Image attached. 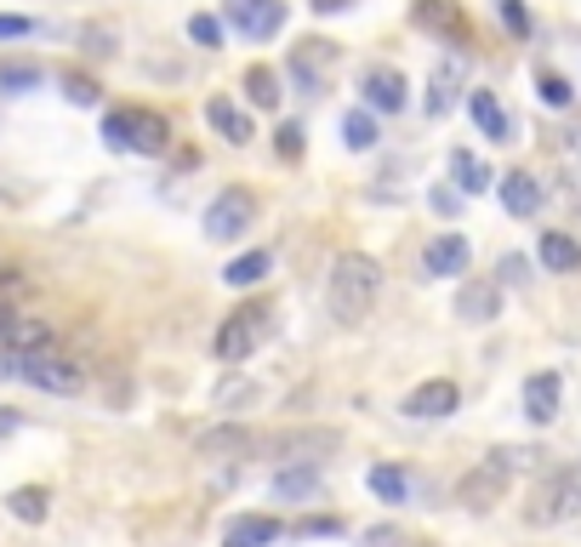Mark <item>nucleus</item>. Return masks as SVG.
I'll return each instance as SVG.
<instances>
[{
	"mask_svg": "<svg viewBox=\"0 0 581 547\" xmlns=\"http://www.w3.org/2000/svg\"><path fill=\"white\" fill-rule=\"evenodd\" d=\"M536 451H491L479 467H468L462 474V485H457V502L468 508V513H491L501 496H508V485H513V467H524Z\"/></svg>",
	"mask_w": 581,
	"mask_h": 547,
	"instance_id": "f03ea898",
	"label": "nucleus"
},
{
	"mask_svg": "<svg viewBox=\"0 0 581 547\" xmlns=\"http://www.w3.org/2000/svg\"><path fill=\"white\" fill-rule=\"evenodd\" d=\"M268 457H280V462H314L319 451H337L342 434L337 428H291V434H268L257 439Z\"/></svg>",
	"mask_w": 581,
	"mask_h": 547,
	"instance_id": "6e6552de",
	"label": "nucleus"
},
{
	"mask_svg": "<svg viewBox=\"0 0 581 547\" xmlns=\"http://www.w3.org/2000/svg\"><path fill=\"white\" fill-rule=\"evenodd\" d=\"M23 35H35L29 17H0V40H23Z\"/></svg>",
	"mask_w": 581,
	"mask_h": 547,
	"instance_id": "79ce46f5",
	"label": "nucleus"
},
{
	"mask_svg": "<svg viewBox=\"0 0 581 547\" xmlns=\"http://www.w3.org/2000/svg\"><path fill=\"white\" fill-rule=\"evenodd\" d=\"M17 365H23V354H17V348H0V382H7V377H17Z\"/></svg>",
	"mask_w": 581,
	"mask_h": 547,
	"instance_id": "37998d69",
	"label": "nucleus"
},
{
	"mask_svg": "<svg viewBox=\"0 0 581 547\" xmlns=\"http://www.w3.org/2000/svg\"><path fill=\"white\" fill-rule=\"evenodd\" d=\"M104 143L114 148V155H125V109H114V114L104 120Z\"/></svg>",
	"mask_w": 581,
	"mask_h": 547,
	"instance_id": "4c0bfd02",
	"label": "nucleus"
},
{
	"mask_svg": "<svg viewBox=\"0 0 581 547\" xmlns=\"http://www.w3.org/2000/svg\"><path fill=\"white\" fill-rule=\"evenodd\" d=\"M457 405H462V388L450 382V377H434V382H422V388L406 393V416H416V422L457 416Z\"/></svg>",
	"mask_w": 581,
	"mask_h": 547,
	"instance_id": "1a4fd4ad",
	"label": "nucleus"
},
{
	"mask_svg": "<svg viewBox=\"0 0 581 547\" xmlns=\"http://www.w3.org/2000/svg\"><path fill=\"white\" fill-rule=\"evenodd\" d=\"M496 189H501V206H508V217H536V211H542V183L530 178V171H508Z\"/></svg>",
	"mask_w": 581,
	"mask_h": 547,
	"instance_id": "dca6fc26",
	"label": "nucleus"
},
{
	"mask_svg": "<svg viewBox=\"0 0 581 547\" xmlns=\"http://www.w3.org/2000/svg\"><path fill=\"white\" fill-rule=\"evenodd\" d=\"M501 280L524 285V280H530V263H524V257H501Z\"/></svg>",
	"mask_w": 581,
	"mask_h": 547,
	"instance_id": "a19ab883",
	"label": "nucleus"
},
{
	"mask_svg": "<svg viewBox=\"0 0 581 547\" xmlns=\"http://www.w3.org/2000/svg\"><path fill=\"white\" fill-rule=\"evenodd\" d=\"M416 23L422 29H439V35H462V12L450 0H416Z\"/></svg>",
	"mask_w": 581,
	"mask_h": 547,
	"instance_id": "bb28decb",
	"label": "nucleus"
},
{
	"mask_svg": "<svg viewBox=\"0 0 581 547\" xmlns=\"http://www.w3.org/2000/svg\"><path fill=\"white\" fill-rule=\"evenodd\" d=\"M17 377L40 388V393H81L86 388V365L69 360V354H52V348H35V354H23Z\"/></svg>",
	"mask_w": 581,
	"mask_h": 547,
	"instance_id": "20e7f679",
	"label": "nucleus"
},
{
	"mask_svg": "<svg viewBox=\"0 0 581 547\" xmlns=\"http://www.w3.org/2000/svg\"><path fill=\"white\" fill-rule=\"evenodd\" d=\"M286 525L280 519H268V513H240L222 525V547H268V542H280Z\"/></svg>",
	"mask_w": 581,
	"mask_h": 547,
	"instance_id": "2eb2a0df",
	"label": "nucleus"
},
{
	"mask_svg": "<svg viewBox=\"0 0 581 547\" xmlns=\"http://www.w3.org/2000/svg\"><path fill=\"white\" fill-rule=\"evenodd\" d=\"M296 536H342V525H337V519H302Z\"/></svg>",
	"mask_w": 581,
	"mask_h": 547,
	"instance_id": "ea45409f",
	"label": "nucleus"
},
{
	"mask_svg": "<svg viewBox=\"0 0 581 547\" xmlns=\"http://www.w3.org/2000/svg\"><path fill=\"white\" fill-rule=\"evenodd\" d=\"M0 348H17V354H35V348H52V326L46 319H12V331H7V342Z\"/></svg>",
	"mask_w": 581,
	"mask_h": 547,
	"instance_id": "4be33fe9",
	"label": "nucleus"
},
{
	"mask_svg": "<svg viewBox=\"0 0 581 547\" xmlns=\"http://www.w3.org/2000/svg\"><path fill=\"white\" fill-rule=\"evenodd\" d=\"M189 40H194V46H222V23H217L211 12L189 17Z\"/></svg>",
	"mask_w": 581,
	"mask_h": 547,
	"instance_id": "f704fd0d",
	"label": "nucleus"
},
{
	"mask_svg": "<svg viewBox=\"0 0 581 547\" xmlns=\"http://www.w3.org/2000/svg\"><path fill=\"white\" fill-rule=\"evenodd\" d=\"M536 257H542V268H547V274H576V268H581V245H576L570 234H559V229H547Z\"/></svg>",
	"mask_w": 581,
	"mask_h": 547,
	"instance_id": "6ab92c4d",
	"label": "nucleus"
},
{
	"mask_svg": "<svg viewBox=\"0 0 581 547\" xmlns=\"http://www.w3.org/2000/svg\"><path fill=\"white\" fill-rule=\"evenodd\" d=\"M251 222H257V200H251V189H222L217 200L206 206V234L211 240H240Z\"/></svg>",
	"mask_w": 581,
	"mask_h": 547,
	"instance_id": "423d86ee",
	"label": "nucleus"
},
{
	"mask_svg": "<svg viewBox=\"0 0 581 547\" xmlns=\"http://www.w3.org/2000/svg\"><path fill=\"white\" fill-rule=\"evenodd\" d=\"M348 0H314V12H342Z\"/></svg>",
	"mask_w": 581,
	"mask_h": 547,
	"instance_id": "a18cd8bd",
	"label": "nucleus"
},
{
	"mask_svg": "<svg viewBox=\"0 0 581 547\" xmlns=\"http://www.w3.org/2000/svg\"><path fill=\"white\" fill-rule=\"evenodd\" d=\"M496 12H501V23H508L513 40H530V12H524V0H496Z\"/></svg>",
	"mask_w": 581,
	"mask_h": 547,
	"instance_id": "72a5a7b5",
	"label": "nucleus"
},
{
	"mask_svg": "<svg viewBox=\"0 0 581 547\" xmlns=\"http://www.w3.org/2000/svg\"><path fill=\"white\" fill-rule=\"evenodd\" d=\"M166 143H171L166 114H155V109H125V148H132V155H166Z\"/></svg>",
	"mask_w": 581,
	"mask_h": 547,
	"instance_id": "f8f14e48",
	"label": "nucleus"
},
{
	"mask_svg": "<svg viewBox=\"0 0 581 547\" xmlns=\"http://www.w3.org/2000/svg\"><path fill=\"white\" fill-rule=\"evenodd\" d=\"M257 445V434H245V428H211V434H199V457H240Z\"/></svg>",
	"mask_w": 581,
	"mask_h": 547,
	"instance_id": "5701e85b",
	"label": "nucleus"
},
{
	"mask_svg": "<svg viewBox=\"0 0 581 547\" xmlns=\"http://www.w3.org/2000/svg\"><path fill=\"white\" fill-rule=\"evenodd\" d=\"M23 291H29V280H23L17 268H7V274H0V308H7L12 296H23Z\"/></svg>",
	"mask_w": 581,
	"mask_h": 547,
	"instance_id": "58836bf2",
	"label": "nucleus"
},
{
	"mask_svg": "<svg viewBox=\"0 0 581 547\" xmlns=\"http://www.w3.org/2000/svg\"><path fill=\"white\" fill-rule=\"evenodd\" d=\"M206 120H211V126L229 137V143H251V120L229 104V97H211V104H206Z\"/></svg>",
	"mask_w": 581,
	"mask_h": 547,
	"instance_id": "412c9836",
	"label": "nucleus"
},
{
	"mask_svg": "<svg viewBox=\"0 0 581 547\" xmlns=\"http://www.w3.org/2000/svg\"><path fill=\"white\" fill-rule=\"evenodd\" d=\"M365 485H371L376 502H394V508L411 502V474H406V467H394V462H376L365 474Z\"/></svg>",
	"mask_w": 581,
	"mask_h": 547,
	"instance_id": "a211bd4d",
	"label": "nucleus"
},
{
	"mask_svg": "<svg viewBox=\"0 0 581 547\" xmlns=\"http://www.w3.org/2000/svg\"><path fill=\"white\" fill-rule=\"evenodd\" d=\"M12 319H17L12 308H0V342H7V331H12Z\"/></svg>",
	"mask_w": 581,
	"mask_h": 547,
	"instance_id": "c03bdc74",
	"label": "nucleus"
},
{
	"mask_svg": "<svg viewBox=\"0 0 581 547\" xmlns=\"http://www.w3.org/2000/svg\"><path fill=\"white\" fill-rule=\"evenodd\" d=\"M7 508L23 519V525H40V519H46V508H52V496H46L40 485H17V490L7 496Z\"/></svg>",
	"mask_w": 581,
	"mask_h": 547,
	"instance_id": "c85d7f7f",
	"label": "nucleus"
},
{
	"mask_svg": "<svg viewBox=\"0 0 581 547\" xmlns=\"http://www.w3.org/2000/svg\"><path fill=\"white\" fill-rule=\"evenodd\" d=\"M496 314H501V285L496 280H462L457 319H468V326H491Z\"/></svg>",
	"mask_w": 581,
	"mask_h": 547,
	"instance_id": "4468645a",
	"label": "nucleus"
},
{
	"mask_svg": "<svg viewBox=\"0 0 581 547\" xmlns=\"http://www.w3.org/2000/svg\"><path fill=\"white\" fill-rule=\"evenodd\" d=\"M268 268H274V257L268 252H245V257H234L229 268H222V280H229V285H257V280H268Z\"/></svg>",
	"mask_w": 581,
	"mask_h": 547,
	"instance_id": "cd10ccee",
	"label": "nucleus"
},
{
	"mask_svg": "<svg viewBox=\"0 0 581 547\" xmlns=\"http://www.w3.org/2000/svg\"><path fill=\"white\" fill-rule=\"evenodd\" d=\"M450 178L462 183V194H485L491 189V166L479 155H468V148H457V155H450Z\"/></svg>",
	"mask_w": 581,
	"mask_h": 547,
	"instance_id": "393cba45",
	"label": "nucleus"
},
{
	"mask_svg": "<svg viewBox=\"0 0 581 547\" xmlns=\"http://www.w3.org/2000/svg\"><path fill=\"white\" fill-rule=\"evenodd\" d=\"M319 490V467L314 462H296V467H280V474H274V496H314Z\"/></svg>",
	"mask_w": 581,
	"mask_h": 547,
	"instance_id": "a878e982",
	"label": "nucleus"
},
{
	"mask_svg": "<svg viewBox=\"0 0 581 547\" xmlns=\"http://www.w3.org/2000/svg\"><path fill=\"white\" fill-rule=\"evenodd\" d=\"M581 513V467H559V474H547L530 496L524 519L530 525H565V519Z\"/></svg>",
	"mask_w": 581,
	"mask_h": 547,
	"instance_id": "7ed1b4c3",
	"label": "nucleus"
},
{
	"mask_svg": "<svg viewBox=\"0 0 581 547\" xmlns=\"http://www.w3.org/2000/svg\"><path fill=\"white\" fill-rule=\"evenodd\" d=\"M222 17H229L245 40H268V35L286 29V0H222Z\"/></svg>",
	"mask_w": 581,
	"mask_h": 547,
	"instance_id": "0eeeda50",
	"label": "nucleus"
},
{
	"mask_svg": "<svg viewBox=\"0 0 581 547\" xmlns=\"http://www.w3.org/2000/svg\"><path fill=\"white\" fill-rule=\"evenodd\" d=\"M468 114H473V126L485 132L491 143H508V114H501V104L491 92H468Z\"/></svg>",
	"mask_w": 581,
	"mask_h": 547,
	"instance_id": "aec40b11",
	"label": "nucleus"
},
{
	"mask_svg": "<svg viewBox=\"0 0 581 547\" xmlns=\"http://www.w3.org/2000/svg\"><path fill=\"white\" fill-rule=\"evenodd\" d=\"M376 291H383V268L365 252H342L331 263V285H325V303H331L337 326H360V319L376 308Z\"/></svg>",
	"mask_w": 581,
	"mask_h": 547,
	"instance_id": "f257e3e1",
	"label": "nucleus"
},
{
	"mask_svg": "<svg viewBox=\"0 0 581 547\" xmlns=\"http://www.w3.org/2000/svg\"><path fill=\"white\" fill-rule=\"evenodd\" d=\"M63 97H69V104H97V81H86V74H69Z\"/></svg>",
	"mask_w": 581,
	"mask_h": 547,
	"instance_id": "c9c22d12",
	"label": "nucleus"
},
{
	"mask_svg": "<svg viewBox=\"0 0 581 547\" xmlns=\"http://www.w3.org/2000/svg\"><path fill=\"white\" fill-rule=\"evenodd\" d=\"M263 331H268V308H257V303H245V308H234L229 319L217 326V360L222 365H240V360H251L257 354V342H263Z\"/></svg>",
	"mask_w": 581,
	"mask_h": 547,
	"instance_id": "39448f33",
	"label": "nucleus"
},
{
	"mask_svg": "<svg viewBox=\"0 0 581 547\" xmlns=\"http://www.w3.org/2000/svg\"><path fill=\"white\" fill-rule=\"evenodd\" d=\"M274 143H280V160H296L302 155V126H296V120H286V126L274 132Z\"/></svg>",
	"mask_w": 581,
	"mask_h": 547,
	"instance_id": "e433bc0d",
	"label": "nucleus"
},
{
	"mask_svg": "<svg viewBox=\"0 0 581 547\" xmlns=\"http://www.w3.org/2000/svg\"><path fill=\"white\" fill-rule=\"evenodd\" d=\"M376 137H383V132H376V114H371V109H353V114L342 120V143H348V148H376Z\"/></svg>",
	"mask_w": 581,
	"mask_h": 547,
	"instance_id": "7c9ffc66",
	"label": "nucleus"
},
{
	"mask_svg": "<svg viewBox=\"0 0 581 547\" xmlns=\"http://www.w3.org/2000/svg\"><path fill=\"white\" fill-rule=\"evenodd\" d=\"M457 86H462V63H439L434 92H427V114H445V109H450V97H457Z\"/></svg>",
	"mask_w": 581,
	"mask_h": 547,
	"instance_id": "c756f323",
	"label": "nucleus"
},
{
	"mask_svg": "<svg viewBox=\"0 0 581 547\" xmlns=\"http://www.w3.org/2000/svg\"><path fill=\"white\" fill-rule=\"evenodd\" d=\"M0 92H40L35 63H0Z\"/></svg>",
	"mask_w": 581,
	"mask_h": 547,
	"instance_id": "2f4dec72",
	"label": "nucleus"
},
{
	"mask_svg": "<svg viewBox=\"0 0 581 547\" xmlns=\"http://www.w3.org/2000/svg\"><path fill=\"white\" fill-rule=\"evenodd\" d=\"M468 263H473V245L462 240V234H434L422 245V274L427 280H450V274H468Z\"/></svg>",
	"mask_w": 581,
	"mask_h": 547,
	"instance_id": "9d476101",
	"label": "nucleus"
},
{
	"mask_svg": "<svg viewBox=\"0 0 581 547\" xmlns=\"http://www.w3.org/2000/svg\"><path fill=\"white\" fill-rule=\"evenodd\" d=\"M565 405V382H559V370H536V377L524 382V416L536 422V428H547L553 416H559Z\"/></svg>",
	"mask_w": 581,
	"mask_h": 547,
	"instance_id": "ddd939ff",
	"label": "nucleus"
},
{
	"mask_svg": "<svg viewBox=\"0 0 581 547\" xmlns=\"http://www.w3.org/2000/svg\"><path fill=\"white\" fill-rule=\"evenodd\" d=\"M245 97H251V104H257V109H280V74H274V69H263V63H251L245 69Z\"/></svg>",
	"mask_w": 581,
	"mask_h": 547,
	"instance_id": "b1692460",
	"label": "nucleus"
},
{
	"mask_svg": "<svg viewBox=\"0 0 581 547\" xmlns=\"http://www.w3.org/2000/svg\"><path fill=\"white\" fill-rule=\"evenodd\" d=\"M360 92H365V109L371 114H399L406 109V74L399 69H388V63H376V69H365V81H360Z\"/></svg>",
	"mask_w": 581,
	"mask_h": 547,
	"instance_id": "9b49d317",
	"label": "nucleus"
},
{
	"mask_svg": "<svg viewBox=\"0 0 581 547\" xmlns=\"http://www.w3.org/2000/svg\"><path fill=\"white\" fill-rule=\"evenodd\" d=\"M536 92H542V104L547 109H570V81H565V74H536Z\"/></svg>",
	"mask_w": 581,
	"mask_h": 547,
	"instance_id": "473e14b6",
	"label": "nucleus"
},
{
	"mask_svg": "<svg viewBox=\"0 0 581 547\" xmlns=\"http://www.w3.org/2000/svg\"><path fill=\"white\" fill-rule=\"evenodd\" d=\"M331 58H337V46H331V40H308V46H296L291 74H296V81L314 92V86L325 81V69H331Z\"/></svg>",
	"mask_w": 581,
	"mask_h": 547,
	"instance_id": "f3484780",
	"label": "nucleus"
}]
</instances>
